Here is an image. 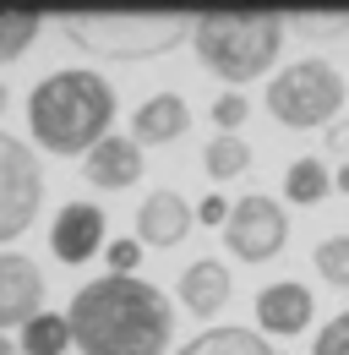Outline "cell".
Here are the masks:
<instances>
[{"instance_id": "17", "label": "cell", "mask_w": 349, "mask_h": 355, "mask_svg": "<svg viewBox=\"0 0 349 355\" xmlns=\"http://www.w3.org/2000/svg\"><path fill=\"white\" fill-rule=\"evenodd\" d=\"M202 170H208V180H235L251 170V142L246 137H208V148H202Z\"/></svg>"}, {"instance_id": "29", "label": "cell", "mask_w": 349, "mask_h": 355, "mask_svg": "<svg viewBox=\"0 0 349 355\" xmlns=\"http://www.w3.org/2000/svg\"><path fill=\"white\" fill-rule=\"evenodd\" d=\"M6 104H11V88H6V83H0V115H6Z\"/></svg>"}, {"instance_id": "26", "label": "cell", "mask_w": 349, "mask_h": 355, "mask_svg": "<svg viewBox=\"0 0 349 355\" xmlns=\"http://www.w3.org/2000/svg\"><path fill=\"white\" fill-rule=\"evenodd\" d=\"M322 142H328L333 153H349V121H333V126H328V137H322Z\"/></svg>"}, {"instance_id": "13", "label": "cell", "mask_w": 349, "mask_h": 355, "mask_svg": "<svg viewBox=\"0 0 349 355\" xmlns=\"http://www.w3.org/2000/svg\"><path fill=\"white\" fill-rule=\"evenodd\" d=\"M235 295V273L218 263V257H197V263L180 268V284H174V301L191 311V317H213L229 306Z\"/></svg>"}, {"instance_id": "23", "label": "cell", "mask_w": 349, "mask_h": 355, "mask_svg": "<svg viewBox=\"0 0 349 355\" xmlns=\"http://www.w3.org/2000/svg\"><path fill=\"white\" fill-rule=\"evenodd\" d=\"M289 28L305 33V39H333V33H349V17H289Z\"/></svg>"}, {"instance_id": "20", "label": "cell", "mask_w": 349, "mask_h": 355, "mask_svg": "<svg viewBox=\"0 0 349 355\" xmlns=\"http://www.w3.org/2000/svg\"><path fill=\"white\" fill-rule=\"evenodd\" d=\"M311 268H316L333 290H349V235H328V241H316Z\"/></svg>"}, {"instance_id": "11", "label": "cell", "mask_w": 349, "mask_h": 355, "mask_svg": "<svg viewBox=\"0 0 349 355\" xmlns=\"http://www.w3.org/2000/svg\"><path fill=\"white\" fill-rule=\"evenodd\" d=\"M104 208L98 202H66L49 224V252L60 263H87L93 252H104Z\"/></svg>"}, {"instance_id": "10", "label": "cell", "mask_w": 349, "mask_h": 355, "mask_svg": "<svg viewBox=\"0 0 349 355\" xmlns=\"http://www.w3.org/2000/svg\"><path fill=\"white\" fill-rule=\"evenodd\" d=\"M191 224H197V208L170 191V186H159V191H147L142 202H136V241L142 246H159V252H170L180 246L186 235H191Z\"/></svg>"}, {"instance_id": "5", "label": "cell", "mask_w": 349, "mask_h": 355, "mask_svg": "<svg viewBox=\"0 0 349 355\" xmlns=\"http://www.w3.org/2000/svg\"><path fill=\"white\" fill-rule=\"evenodd\" d=\"M262 98H267V115L278 126L305 132V126H333L339 121V110L349 98V83L333 60L305 55V60H289L284 71H273V83H267Z\"/></svg>"}, {"instance_id": "14", "label": "cell", "mask_w": 349, "mask_h": 355, "mask_svg": "<svg viewBox=\"0 0 349 355\" xmlns=\"http://www.w3.org/2000/svg\"><path fill=\"white\" fill-rule=\"evenodd\" d=\"M191 132V104L180 93H153L131 110V137L142 148H164V142H180Z\"/></svg>"}, {"instance_id": "1", "label": "cell", "mask_w": 349, "mask_h": 355, "mask_svg": "<svg viewBox=\"0 0 349 355\" xmlns=\"http://www.w3.org/2000/svg\"><path fill=\"white\" fill-rule=\"evenodd\" d=\"M66 322L82 355H170L174 301L136 273H104L71 295Z\"/></svg>"}, {"instance_id": "28", "label": "cell", "mask_w": 349, "mask_h": 355, "mask_svg": "<svg viewBox=\"0 0 349 355\" xmlns=\"http://www.w3.org/2000/svg\"><path fill=\"white\" fill-rule=\"evenodd\" d=\"M0 355H22V345H11V334H0Z\"/></svg>"}, {"instance_id": "9", "label": "cell", "mask_w": 349, "mask_h": 355, "mask_svg": "<svg viewBox=\"0 0 349 355\" xmlns=\"http://www.w3.org/2000/svg\"><path fill=\"white\" fill-rule=\"evenodd\" d=\"M311 317H316V295L305 290L301 279H278V284L257 290V334L295 339V334L311 328Z\"/></svg>"}, {"instance_id": "16", "label": "cell", "mask_w": 349, "mask_h": 355, "mask_svg": "<svg viewBox=\"0 0 349 355\" xmlns=\"http://www.w3.org/2000/svg\"><path fill=\"white\" fill-rule=\"evenodd\" d=\"M328 191H333V175H328V164H322L316 153H305V159H295V164L284 170V197L301 202V208H316Z\"/></svg>"}, {"instance_id": "27", "label": "cell", "mask_w": 349, "mask_h": 355, "mask_svg": "<svg viewBox=\"0 0 349 355\" xmlns=\"http://www.w3.org/2000/svg\"><path fill=\"white\" fill-rule=\"evenodd\" d=\"M333 191H344V197H349V164L339 170V175H333Z\"/></svg>"}, {"instance_id": "12", "label": "cell", "mask_w": 349, "mask_h": 355, "mask_svg": "<svg viewBox=\"0 0 349 355\" xmlns=\"http://www.w3.org/2000/svg\"><path fill=\"white\" fill-rule=\"evenodd\" d=\"M142 170H147L142 142H136V137H115V132L82 159V180H87V186H98V191H126V186L142 180Z\"/></svg>"}, {"instance_id": "24", "label": "cell", "mask_w": 349, "mask_h": 355, "mask_svg": "<svg viewBox=\"0 0 349 355\" xmlns=\"http://www.w3.org/2000/svg\"><path fill=\"white\" fill-rule=\"evenodd\" d=\"M104 257H109V273H131V268L142 263V241H136V235L109 241V252H104Z\"/></svg>"}, {"instance_id": "18", "label": "cell", "mask_w": 349, "mask_h": 355, "mask_svg": "<svg viewBox=\"0 0 349 355\" xmlns=\"http://www.w3.org/2000/svg\"><path fill=\"white\" fill-rule=\"evenodd\" d=\"M71 350V322L66 311H39L22 328V355H66Z\"/></svg>"}, {"instance_id": "25", "label": "cell", "mask_w": 349, "mask_h": 355, "mask_svg": "<svg viewBox=\"0 0 349 355\" xmlns=\"http://www.w3.org/2000/svg\"><path fill=\"white\" fill-rule=\"evenodd\" d=\"M229 208H235V202H224V197H202V202H197V224H213V230H224V224H229Z\"/></svg>"}, {"instance_id": "22", "label": "cell", "mask_w": 349, "mask_h": 355, "mask_svg": "<svg viewBox=\"0 0 349 355\" xmlns=\"http://www.w3.org/2000/svg\"><path fill=\"white\" fill-rule=\"evenodd\" d=\"M311 355H349V311H339L333 322H322V328H316Z\"/></svg>"}, {"instance_id": "3", "label": "cell", "mask_w": 349, "mask_h": 355, "mask_svg": "<svg viewBox=\"0 0 349 355\" xmlns=\"http://www.w3.org/2000/svg\"><path fill=\"white\" fill-rule=\"evenodd\" d=\"M284 28H289V17H278V11H208L191 22V44L213 77L251 83L262 71H273V60L284 49Z\"/></svg>"}, {"instance_id": "19", "label": "cell", "mask_w": 349, "mask_h": 355, "mask_svg": "<svg viewBox=\"0 0 349 355\" xmlns=\"http://www.w3.org/2000/svg\"><path fill=\"white\" fill-rule=\"evenodd\" d=\"M39 28H44L39 11H0V66L22 60L33 49V39H39Z\"/></svg>"}, {"instance_id": "6", "label": "cell", "mask_w": 349, "mask_h": 355, "mask_svg": "<svg viewBox=\"0 0 349 355\" xmlns=\"http://www.w3.org/2000/svg\"><path fill=\"white\" fill-rule=\"evenodd\" d=\"M44 208V164L39 148H28L22 137L0 132V252L28 235V224Z\"/></svg>"}, {"instance_id": "7", "label": "cell", "mask_w": 349, "mask_h": 355, "mask_svg": "<svg viewBox=\"0 0 349 355\" xmlns=\"http://www.w3.org/2000/svg\"><path fill=\"white\" fill-rule=\"evenodd\" d=\"M224 246H229V257H240V263H273V257L289 246V214H284V202H273V197H262V191H246V197L229 208Z\"/></svg>"}, {"instance_id": "4", "label": "cell", "mask_w": 349, "mask_h": 355, "mask_svg": "<svg viewBox=\"0 0 349 355\" xmlns=\"http://www.w3.org/2000/svg\"><path fill=\"white\" fill-rule=\"evenodd\" d=\"M191 22L197 17H174V11H82V17H66V39L87 55H104V60H153L174 49L180 39H191Z\"/></svg>"}, {"instance_id": "8", "label": "cell", "mask_w": 349, "mask_h": 355, "mask_svg": "<svg viewBox=\"0 0 349 355\" xmlns=\"http://www.w3.org/2000/svg\"><path fill=\"white\" fill-rule=\"evenodd\" d=\"M44 311V273L28 252H0V334L28 328Z\"/></svg>"}, {"instance_id": "15", "label": "cell", "mask_w": 349, "mask_h": 355, "mask_svg": "<svg viewBox=\"0 0 349 355\" xmlns=\"http://www.w3.org/2000/svg\"><path fill=\"white\" fill-rule=\"evenodd\" d=\"M174 355H278L257 328H235V322H218V328H202L197 339H186Z\"/></svg>"}, {"instance_id": "2", "label": "cell", "mask_w": 349, "mask_h": 355, "mask_svg": "<svg viewBox=\"0 0 349 355\" xmlns=\"http://www.w3.org/2000/svg\"><path fill=\"white\" fill-rule=\"evenodd\" d=\"M115 126V88L93 66H60L28 93V137L55 159H87Z\"/></svg>"}, {"instance_id": "21", "label": "cell", "mask_w": 349, "mask_h": 355, "mask_svg": "<svg viewBox=\"0 0 349 355\" xmlns=\"http://www.w3.org/2000/svg\"><path fill=\"white\" fill-rule=\"evenodd\" d=\"M208 115H213V126H218L224 137H240V126H246V115H251V104H246V93H218Z\"/></svg>"}]
</instances>
